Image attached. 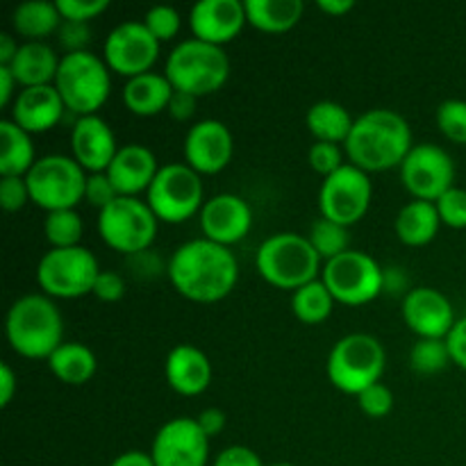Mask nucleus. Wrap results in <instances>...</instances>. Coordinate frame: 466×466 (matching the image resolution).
Masks as SVG:
<instances>
[{
    "mask_svg": "<svg viewBox=\"0 0 466 466\" xmlns=\"http://www.w3.org/2000/svg\"><path fill=\"white\" fill-rule=\"evenodd\" d=\"M321 280L335 303L350 308L371 303L385 289V271L371 255L362 250H346L339 258L323 264Z\"/></svg>",
    "mask_w": 466,
    "mask_h": 466,
    "instance_id": "12",
    "label": "nucleus"
},
{
    "mask_svg": "<svg viewBox=\"0 0 466 466\" xmlns=\"http://www.w3.org/2000/svg\"><path fill=\"white\" fill-rule=\"evenodd\" d=\"M437 127L453 144H466V100H444L437 107Z\"/></svg>",
    "mask_w": 466,
    "mask_h": 466,
    "instance_id": "37",
    "label": "nucleus"
},
{
    "mask_svg": "<svg viewBox=\"0 0 466 466\" xmlns=\"http://www.w3.org/2000/svg\"><path fill=\"white\" fill-rule=\"evenodd\" d=\"M246 18L255 30L282 35L296 27L303 18V0H246Z\"/></svg>",
    "mask_w": 466,
    "mask_h": 466,
    "instance_id": "28",
    "label": "nucleus"
},
{
    "mask_svg": "<svg viewBox=\"0 0 466 466\" xmlns=\"http://www.w3.org/2000/svg\"><path fill=\"white\" fill-rule=\"evenodd\" d=\"M82 232V217L76 209H57V212L46 214L44 235L48 239L50 248H73L80 246Z\"/></svg>",
    "mask_w": 466,
    "mask_h": 466,
    "instance_id": "34",
    "label": "nucleus"
},
{
    "mask_svg": "<svg viewBox=\"0 0 466 466\" xmlns=\"http://www.w3.org/2000/svg\"><path fill=\"white\" fill-rule=\"evenodd\" d=\"M89 173L68 155H44L27 171L25 182L32 203L46 212L76 209L85 200V187Z\"/></svg>",
    "mask_w": 466,
    "mask_h": 466,
    "instance_id": "9",
    "label": "nucleus"
},
{
    "mask_svg": "<svg viewBox=\"0 0 466 466\" xmlns=\"http://www.w3.org/2000/svg\"><path fill=\"white\" fill-rule=\"evenodd\" d=\"M173 85L164 73L148 71L144 76L130 77L123 86V105L137 116H157L168 109Z\"/></svg>",
    "mask_w": 466,
    "mask_h": 466,
    "instance_id": "26",
    "label": "nucleus"
},
{
    "mask_svg": "<svg viewBox=\"0 0 466 466\" xmlns=\"http://www.w3.org/2000/svg\"><path fill=\"white\" fill-rule=\"evenodd\" d=\"M309 244L314 246V250L319 253V258L330 262V259L339 258L341 253H346L349 248V228L339 226V223L330 221V218H317L309 228L308 235Z\"/></svg>",
    "mask_w": 466,
    "mask_h": 466,
    "instance_id": "35",
    "label": "nucleus"
},
{
    "mask_svg": "<svg viewBox=\"0 0 466 466\" xmlns=\"http://www.w3.org/2000/svg\"><path fill=\"white\" fill-rule=\"evenodd\" d=\"M71 148L73 159L86 173H105L118 153L112 127L98 114L77 118L71 130Z\"/></svg>",
    "mask_w": 466,
    "mask_h": 466,
    "instance_id": "21",
    "label": "nucleus"
},
{
    "mask_svg": "<svg viewBox=\"0 0 466 466\" xmlns=\"http://www.w3.org/2000/svg\"><path fill=\"white\" fill-rule=\"evenodd\" d=\"M64 23L57 5L50 0H27L12 14V27L25 41H44Z\"/></svg>",
    "mask_w": 466,
    "mask_h": 466,
    "instance_id": "31",
    "label": "nucleus"
},
{
    "mask_svg": "<svg viewBox=\"0 0 466 466\" xmlns=\"http://www.w3.org/2000/svg\"><path fill=\"white\" fill-rule=\"evenodd\" d=\"M246 18V7L239 0H200L189 12V27L194 39L205 44L226 46L241 35Z\"/></svg>",
    "mask_w": 466,
    "mask_h": 466,
    "instance_id": "20",
    "label": "nucleus"
},
{
    "mask_svg": "<svg viewBox=\"0 0 466 466\" xmlns=\"http://www.w3.org/2000/svg\"><path fill=\"white\" fill-rule=\"evenodd\" d=\"M203 180L189 164H164L146 191V203L164 223H185L205 205Z\"/></svg>",
    "mask_w": 466,
    "mask_h": 466,
    "instance_id": "11",
    "label": "nucleus"
},
{
    "mask_svg": "<svg viewBox=\"0 0 466 466\" xmlns=\"http://www.w3.org/2000/svg\"><path fill=\"white\" fill-rule=\"evenodd\" d=\"M235 139L226 123L205 118L194 123L185 137V162L198 176H217L230 164Z\"/></svg>",
    "mask_w": 466,
    "mask_h": 466,
    "instance_id": "17",
    "label": "nucleus"
},
{
    "mask_svg": "<svg viewBox=\"0 0 466 466\" xmlns=\"http://www.w3.org/2000/svg\"><path fill=\"white\" fill-rule=\"evenodd\" d=\"M446 346H449V353L453 364H458L462 371H466V317L458 319L453 326V330L446 337Z\"/></svg>",
    "mask_w": 466,
    "mask_h": 466,
    "instance_id": "48",
    "label": "nucleus"
},
{
    "mask_svg": "<svg viewBox=\"0 0 466 466\" xmlns=\"http://www.w3.org/2000/svg\"><path fill=\"white\" fill-rule=\"evenodd\" d=\"M159 57V41L144 21H126L114 27L103 44V59L109 71L127 80L144 76Z\"/></svg>",
    "mask_w": 466,
    "mask_h": 466,
    "instance_id": "15",
    "label": "nucleus"
},
{
    "mask_svg": "<svg viewBox=\"0 0 466 466\" xmlns=\"http://www.w3.org/2000/svg\"><path fill=\"white\" fill-rule=\"evenodd\" d=\"M196 421L203 428L205 435L212 440V437H217L218 432H223V428H226V412L218 408H208L196 417Z\"/></svg>",
    "mask_w": 466,
    "mask_h": 466,
    "instance_id": "50",
    "label": "nucleus"
},
{
    "mask_svg": "<svg viewBox=\"0 0 466 466\" xmlns=\"http://www.w3.org/2000/svg\"><path fill=\"white\" fill-rule=\"evenodd\" d=\"M308 123L309 135L317 141H328V144H346L350 130H353L355 118L350 116L349 109L335 100H319L308 109Z\"/></svg>",
    "mask_w": 466,
    "mask_h": 466,
    "instance_id": "32",
    "label": "nucleus"
},
{
    "mask_svg": "<svg viewBox=\"0 0 466 466\" xmlns=\"http://www.w3.org/2000/svg\"><path fill=\"white\" fill-rule=\"evenodd\" d=\"M57 32H59V41H62V46L66 48V53H82V50H89L86 48L91 39L89 23L64 21Z\"/></svg>",
    "mask_w": 466,
    "mask_h": 466,
    "instance_id": "46",
    "label": "nucleus"
},
{
    "mask_svg": "<svg viewBox=\"0 0 466 466\" xmlns=\"http://www.w3.org/2000/svg\"><path fill=\"white\" fill-rule=\"evenodd\" d=\"M321 262L323 259L319 258L308 237L299 232H278V235L267 237L255 255V267L259 276L268 285L287 289L291 294L308 282L319 280L317 276L323 271Z\"/></svg>",
    "mask_w": 466,
    "mask_h": 466,
    "instance_id": "4",
    "label": "nucleus"
},
{
    "mask_svg": "<svg viewBox=\"0 0 466 466\" xmlns=\"http://www.w3.org/2000/svg\"><path fill=\"white\" fill-rule=\"evenodd\" d=\"M400 180L414 200L437 203L455 182V162L441 146L417 144L400 164Z\"/></svg>",
    "mask_w": 466,
    "mask_h": 466,
    "instance_id": "14",
    "label": "nucleus"
},
{
    "mask_svg": "<svg viewBox=\"0 0 466 466\" xmlns=\"http://www.w3.org/2000/svg\"><path fill=\"white\" fill-rule=\"evenodd\" d=\"M155 466H208L209 437L191 417H176L164 423L150 446Z\"/></svg>",
    "mask_w": 466,
    "mask_h": 466,
    "instance_id": "16",
    "label": "nucleus"
},
{
    "mask_svg": "<svg viewBox=\"0 0 466 466\" xmlns=\"http://www.w3.org/2000/svg\"><path fill=\"white\" fill-rule=\"evenodd\" d=\"M16 394V373L7 362L0 364V405L7 408Z\"/></svg>",
    "mask_w": 466,
    "mask_h": 466,
    "instance_id": "51",
    "label": "nucleus"
},
{
    "mask_svg": "<svg viewBox=\"0 0 466 466\" xmlns=\"http://www.w3.org/2000/svg\"><path fill=\"white\" fill-rule=\"evenodd\" d=\"M164 76L176 91L200 98L223 89L230 77V59L221 46L205 44L191 36L168 53Z\"/></svg>",
    "mask_w": 466,
    "mask_h": 466,
    "instance_id": "5",
    "label": "nucleus"
},
{
    "mask_svg": "<svg viewBox=\"0 0 466 466\" xmlns=\"http://www.w3.org/2000/svg\"><path fill=\"white\" fill-rule=\"evenodd\" d=\"M253 226V209L241 196L217 194L200 209V230L205 239L230 248L239 244Z\"/></svg>",
    "mask_w": 466,
    "mask_h": 466,
    "instance_id": "19",
    "label": "nucleus"
},
{
    "mask_svg": "<svg viewBox=\"0 0 466 466\" xmlns=\"http://www.w3.org/2000/svg\"><path fill=\"white\" fill-rule=\"evenodd\" d=\"M332 308H335V299L321 278L308 282L291 294V312L300 323H308V326L326 321L332 314Z\"/></svg>",
    "mask_w": 466,
    "mask_h": 466,
    "instance_id": "33",
    "label": "nucleus"
},
{
    "mask_svg": "<svg viewBox=\"0 0 466 466\" xmlns=\"http://www.w3.org/2000/svg\"><path fill=\"white\" fill-rule=\"evenodd\" d=\"M64 112H66V105L55 85L27 86V89L18 91L9 118L27 135H44L62 121Z\"/></svg>",
    "mask_w": 466,
    "mask_h": 466,
    "instance_id": "22",
    "label": "nucleus"
},
{
    "mask_svg": "<svg viewBox=\"0 0 466 466\" xmlns=\"http://www.w3.org/2000/svg\"><path fill=\"white\" fill-rule=\"evenodd\" d=\"M196 105H198V98L191 94H185V91H173L171 103H168L167 112L171 114L176 121H189L196 114Z\"/></svg>",
    "mask_w": 466,
    "mask_h": 466,
    "instance_id": "49",
    "label": "nucleus"
},
{
    "mask_svg": "<svg viewBox=\"0 0 466 466\" xmlns=\"http://www.w3.org/2000/svg\"><path fill=\"white\" fill-rule=\"evenodd\" d=\"M167 273L177 294L208 305L232 294L239 280V264L230 248L200 237L173 250Z\"/></svg>",
    "mask_w": 466,
    "mask_h": 466,
    "instance_id": "1",
    "label": "nucleus"
},
{
    "mask_svg": "<svg viewBox=\"0 0 466 466\" xmlns=\"http://www.w3.org/2000/svg\"><path fill=\"white\" fill-rule=\"evenodd\" d=\"M214 466H264L262 458L248 446H228L214 460Z\"/></svg>",
    "mask_w": 466,
    "mask_h": 466,
    "instance_id": "47",
    "label": "nucleus"
},
{
    "mask_svg": "<svg viewBox=\"0 0 466 466\" xmlns=\"http://www.w3.org/2000/svg\"><path fill=\"white\" fill-rule=\"evenodd\" d=\"M453 364L446 339H419L410 350V367L414 373L432 376Z\"/></svg>",
    "mask_w": 466,
    "mask_h": 466,
    "instance_id": "36",
    "label": "nucleus"
},
{
    "mask_svg": "<svg viewBox=\"0 0 466 466\" xmlns=\"http://www.w3.org/2000/svg\"><path fill=\"white\" fill-rule=\"evenodd\" d=\"M46 362H48V369L55 373V378H59L64 385L73 387L89 382L98 369L94 350L80 341H64Z\"/></svg>",
    "mask_w": 466,
    "mask_h": 466,
    "instance_id": "30",
    "label": "nucleus"
},
{
    "mask_svg": "<svg viewBox=\"0 0 466 466\" xmlns=\"http://www.w3.org/2000/svg\"><path fill=\"white\" fill-rule=\"evenodd\" d=\"M100 267L85 246H73V248H50L41 255L36 264V282L41 291L50 299H82L86 294H94L96 278Z\"/></svg>",
    "mask_w": 466,
    "mask_h": 466,
    "instance_id": "10",
    "label": "nucleus"
},
{
    "mask_svg": "<svg viewBox=\"0 0 466 466\" xmlns=\"http://www.w3.org/2000/svg\"><path fill=\"white\" fill-rule=\"evenodd\" d=\"M55 89L62 96L66 112L77 114V118L94 116L107 103L112 91L109 66L91 50L66 53L59 62Z\"/></svg>",
    "mask_w": 466,
    "mask_h": 466,
    "instance_id": "7",
    "label": "nucleus"
},
{
    "mask_svg": "<svg viewBox=\"0 0 466 466\" xmlns=\"http://www.w3.org/2000/svg\"><path fill=\"white\" fill-rule=\"evenodd\" d=\"M18 48H21V44H16V39L9 32H0V66H9L12 59L16 57Z\"/></svg>",
    "mask_w": 466,
    "mask_h": 466,
    "instance_id": "54",
    "label": "nucleus"
},
{
    "mask_svg": "<svg viewBox=\"0 0 466 466\" xmlns=\"http://www.w3.org/2000/svg\"><path fill=\"white\" fill-rule=\"evenodd\" d=\"M164 376L176 394L198 396L212 382V362L198 346L180 344L167 355Z\"/></svg>",
    "mask_w": 466,
    "mask_h": 466,
    "instance_id": "24",
    "label": "nucleus"
},
{
    "mask_svg": "<svg viewBox=\"0 0 466 466\" xmlns=\"http://www.w3.org/2000/svg\"><path fill=\"white\" fill-rule=\"evenodd\" d=\"M385 364V349L376 337L367 332H350L330 349L326 373L337 390L360 396L364 390L380 382Z\"/></svg>",
    "mask_w": 466,
    "mask_h": 466,
    "instance_id": "6",
    "label": "nucleus"
},
{
    "mask_svg": "<svg viewBox=\"0 0 466 466\" xmlns=\"http://www.w3.org/2000/svg\"><path fill=\"white\" fill-rule=\"evenodd\" d=\"M437 212L444 226L453 230H464L466 228V189L453 187L437 200Z\"/></svg>",
    "mask_w": 466,
    "mask_h": 466,
    "instance_id": "40",
    "label": "nucleus"
},
{
    "mask_svg": "<svg viewBox=\"0 0 466 466\" xmlns=\"http://www.w3.org/2000/svg\"><path fill=\"white\" fill-rule=\"evenodd\" d=\"M59 62L62 57H57L53 46H48L46 41H25L7 68L16 77L21 89H27V86L55 85Z\"/></svg>",
    "mask_w": 466,
    "mask_h": 466,
    "instance_id": "25",
    "label": "nucleus"
},
{
    "mask_svg": "<svg viewBox=\"0 0 466 466\" xmlns=\"http://www.w3.org/2000/svg\"><path fill=\"white\" fill-rule=\"evenodd\" d=\"M358 405L367 417L385 419L394 410V394L387 385L376 382V385H371L358 396Z\"/></svg>",
    "mask_w": 466,
    "mask_h": 466,
    "instance_id": "41",
    "label": "nucleus"
},
{
    "mask_svg": "<svg viewBox=\"0 0 466 466\" xmlns=\"http://www.w3.org/2000/svg\"><path fill=\"white\" fill-rule=\"evenodd\" d=\"M317 7L328 16H344L355 7V0H319Z\"/></svg>",
    "mask_w": 466,
    "mask_h": 466,
    "instance_id": "55",
    "label": "nucleus"
},
{
    "mask_svg": "<svg viewBox=\"0 0 466 466\" xmlns=\"http://www.w3.org/2000/svg\"><path fill=\"white\" fill-rule=\"evenodd\" d=\"M7 341L21 358L48 360L64 344V319L46 294H25L14 300L5 321Z\"/></svg>",
    "mask_w": 466,
    "mask_h": 466,
    "instance_id": "3",
    "label": "nucleus"
},
{
    "mask_svg": "<svg viewBox=\"0 0 466 466\" xmlns=\"http://www.w3.org/2000/svg\"><path fill=\"white\" fill-rule=\"evenodd\" d=\"M94 296L103 303H116L126 296V278L116 271H100L96 278Z\"/></svg>",
    "mask_w": 466,
    "mask_h": 466,
    "instance_id": "45",
    "label": "nucleus"
},
{
    "mask_svg": "<svg viewBox=\"0 0 466 466\" xmlns=\"http://www.w3.org/2000/svg\"><path fill=\"white\" fill-rule=\"evenodd\" d=\"M118 194L114 189L112 180H109L107 173H89L86 176V187H85V200L91 208L105 209L112 200H116Z\"/></svg>",
    "mask_w": 466,
    "mask_h": 466,
    "instance_id": "43",
    "label": "nucleus"
},
{
    "mask_svg": "<svg viewBox=\"0 0 466 466\" xmlns=\"http://www.w3.org/2000/svg\"><path fill=\"white\" fill-rule=\"evenodd\" d=\"M30 200L25 177H0V205L5 212H18Z\"/></svg>",
    "mask_w": 466,
    "mask_h": 466,
    "instance_id": "44",
    "label": "nucleus"
},
{
    "mask_svg": "<svg viewBox=\"0 0 466 466\" xmlns=\"http://www.w3.org/2000/svg\"><path fill=\"white\" fill-rule=\"evenodd\" d=\"M271 466H296V464H289V462H278V464H271Z\"/></svg>",
    "mask_w": 466,
    "mask_h": 466,
    "instance_id": "56",
    "label": "nucleus"
},
{
    "mask_svg": "<svg viewBox=\"0 0 466 466\" xmlns=\"http://www.w3.org/2000/svg\"><path fill=\"white\" fill-rule=\"evenodd\" d=\"M32 135L18 127L12 118L0 121V177H25L35 167Z\"/></svg>",
    "mask_w": 466,
    "mask_h": 466,
    "instance_id": "27",
    "label": "nucleus"
},
{
    "mask_svg": "<svg viewBox=\"0 0 466 466\" xmlns=\"http://www.w3.org/2000/svg\"><path fill=\"white\" fill-rule=\"evenodd\" d=\"M146 27L153 32L155 39L162 44V41H171L180 35V27H182V16L176 7L171 5H155L146 12L144 18Z\"/></svg>",
    "mask_w": 466,
    "mask_h": 466,
    "instance_id": "38",
    "label": "nucleus"
},
{
    "mask_svg": "<svg viewBox=\"0 0 466 466\" xmlns=\"http://www.w3.org/2000/svg\"><path fill=\"white\" fill-rule=\"evenodd\" d=\"M16 77L7 66H0V107H9L16 100Z\"/></svg>",
    "mask_w": 466,
    "mask_h": 466,
    "instance_id": "52",
    "label": "nucleus"
},
{
    "mask_svg": "<svg viewBox=\"0 0 466 466\" xmlns=\"http://www.w3.org/2000/svg\"><path fill=\"white\" fill-rule=\"evenodd\" d=\"M64 21L89 23L109 7V0H55Z\"/></svg>",
    "mask_w": 466,
    "mask_h": 466,
    "instance_id": "42",
    "label": "nucleus"
},
{
    "mask_svg": "<svg viewBox=\"0 0 466 466\" xmlns=\"http://www.w3.org/2000/svg\"><path fill=\"white\" fill-rule=\"evenodd\" d=\"M159 167L155 153L141 144L121 146L116 157L112 159L105 173L112 180L118 196H135L139 198L141 191H148L157 176Z\"/></svg>",
    "mask_w": 466,
    "mask_h": 466,
    "instance_id": "23",
    "label": "nucleus"
},
{
    "mask_svg": "<svg viewBox=\"0 0 466 466\" xmlns=\"http://www.w3.org/2000/svg\"><path fill=\"white\" fill-rule=\"evenodd\" d=\"M441 226L440 212H437L435 203H428V200H412L405 208H400L399 217H396L394 230L396 237L403 241L405 246H419L431 244L437 237Z\"/></svg>",
    "mask_w": 466,
    "mask_h": 466,
    "instance_id": "29",
    "label": "nucleus"
},
{
    "mask_svg": "<svg viewBox=\"0 0 466 466\" xmlns=\"http://www.w3.org/2000/svg\"><path fill=\"white\" fill-rule=\"evenodd\" d=\"M109 466H155V462L150 458V453H144V451H127V453L118 455Z\"/></svg>",
    "mask_w": 466,
    "mask_h": 466,
    "instance_id": "53",
    "label": "nucleus"
},
{
    "mask_svg": "<svg viewBox=\"0 0 466 466\" xmlns=\"http://www.w3.org/2000/svg\"><path fill=\"white\" fill-rule=\"evenodd\" d=\"M371 198L373 187L369 173L353 164H344L337 173L323 177L319 189V209L323 218L350 228L367 217Z\"/></svg>",
    "mask_w": 466,
    "mask_h": 466,
    "instance_id": "13",
    "label": "nucleus"
},
{
    "mask_svg": "<svg viewBox=\"0 0 466 466\" xmlns=\"http://www.w3.org/2000/svg\"><path fill=\"white\" fill-rule=\"evenodd\" d=\"M412 146V127L405 116L394 109L376 107L355 118L344 150L349 164L364 173H378L400 167Z\"/></svg>",
    "mask_w": 466,
    "mask_h": 466,
    "instance_id": "2",
    "label": "nucleus"
},
{
    "mask_svg": "<svg viewBox=\"0 0 466 466\" xmlns=\"http://www.w3.org/2000/svg\"><path fill=\"white\" fill-rule=\"evenodd\" d=\"M403 321L419 339H446L455 326L453 303L432 287L410 289L403 299Z\"/></svg>",
    "mask_w": 466,
    "mask_h": 466,
    "instance_id": "18",
    "label": "nucleus"
},
{
    "mask_svg": "<svg viewBox=\"0 0 466 466\" xmlns=\"http://www.w3.org/2000/svg\"><path fill=\"white\" fill-rule=\"evenodd\" d=\"M308 162L319 176L328 177L344 167V150L339 144H328V141H314L309 146Z\"/></svg>",
    "mask_w": 466,
    "mask_h": 466,
    "instance_id": "39",
    "label": "nucleus"
},
{
    "mask_svg": "<svg viewBox=\"0 0 466 466\" xmlns=\"http://www.w3.org/2000/svg\"><path fill=\"white\" fill-rule=\"evenodd\" d=\"M157 223L146 200L118 196L98 212V235L116 253L141 255L157 237Z\"/></svg>",
    "mask_w": 466,
    "mask_h": 466,
    "instance_id": "8",
    "label": "nucleus"
}]
</instances>
